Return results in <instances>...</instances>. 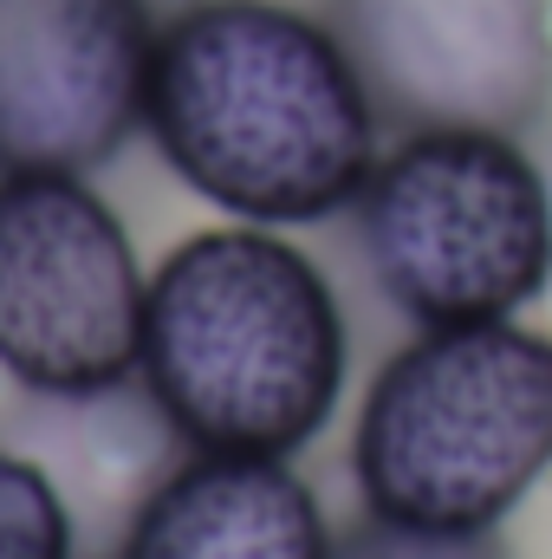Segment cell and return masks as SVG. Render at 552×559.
<instances>
[{
  "instance_id": "cell-1",
  "label": "cell",
  "mask_w": 552,
  "mask_h": 559,
  "mask_svg": "<svg viewBox=\"0 0 552 559\" xmlns=\"http://www.w3.org/2000/svg\"><path fill=\"white\" fill-rule=\"evenodd\" d=\"M143 138L228 222L319 228L351 215L391 131L319 7L176 0L156 20Z\"/></svg>"
},
{
  "instance_id": "cell-2",
  "label": "cell",
  "mask_w": 552,
  "mask_h": 559,
  "mask_svg": "<svg viewBox=\"0 0 552 559\" xmlns=\"http://www.w3.org/2000/svg\"><path fill=\"white\" fill-rule=\"evenodd\" d=\"M137 384L182 449L299 462L351 384L345 293L292 228H195L149 267Z\"/></svg>"
},
{
  "instance_id": "cell-3",
  "label": "cell",
  "mask_w": 552,
  "mask_h": 559,
  "mask_svg": "<svg viewBox=\"0 0 552 559\" xmlns=\"http://www.w3.org/2000/svg\"><path fill=\"white\" fill-rule=\"evenodd\" d=\"M552 468V332L416 325L351 417L358 508L397 527L494 534Z\"/></svg>"
},
{
  "instance_id": "cell-4",
  "label": "cell",
  "mask_w": 552,
  "mask_h": 559,
  "mask_svg": "<svg viewBox=\"0 0 552 559\" xmlns=\"http://www.w3.org/2000/svg\"><path fill=\"white\" fill-rule=\"evenodd\" d=\"M351 241L410 325L520 319L552 299L547 163L514 131H397L351 202Z\"/></svg>"
},
{
  "instance_id": "cell-5",
  "label": "cell",
  "mask_w": 552,
  "mask_h": 559,
  "mask_svg": "<svg viewBox=\"0 0 552 559\" xmlns=\"http://www.w3.org/2000/svg\"><path fill=\"white\" fill-rule=\"evenodd\" d=\"M149 267L79 169H0V378L13 397L137 384Z\"/></svg>"
},
{
  "instance_id": "cell-6",
  "label": "cell",
  "mask_w": 552,
  "mask_h": 559,
  "mask_svg": "<svg viewBox=\"0 0 552 559\" xmlns=\"http://www.w3.org/2000/svg\"><path fill=\"white\" fill-rule=\"evenodd\" d=\"M384 131L552 124V0H319Z\"/></svg>"
},
{
  "instance_id": "cell-7",
  "label": "cell",
  "mask_w": 552,
  "mask_h": 559,
  "mask_svg": "<svg viewBox=\"0 0 552 559\" xmlns=\"http://www.w3.org/2000/svg\"><path fill=\"white\" fill-rule=\"evenodd\" d=\"M149 0H0V169H105L143 138Z\"/></svg>"
},
{
  "instance_id": "cell-8",
  "label": "cell",
  "mask_w": 552,
  "mask_h": 559,
  "mask_svg": "<svg viewBox=\"0 0 552 559\" xmlns=\"http://www.w3.org/2000/svg\"><path fill=\"white\" fill-rule=\"evenodd\" d=\"M319 488L279 455L182 449L131 508L111 559H332Z\"/></svg>"
},
{
  "instance_id": "cell-9",
  "label": "cell",
  "mask_w": 552,
  "mask_h": 559,
  "mask_svg": "<svg viewBox=\"0 0 552 559\" xmlns=\"http://www.w3.org/2000/svg\"><path fill=\"white\" fill-rule=\"evenodd\" d=\"M7 442H20L72 501L85 559H111L143 488L182 455L169 417L149 404L143 384L92 391V397H20V411L0 423Z\"/></svg>"
},
{
  "instance_id": "cell-10",
  "label": "cell",
  "mask_w": 552,
  "mask_h": 559,
  "mask_svg": "<svg viewBox=\"0 0 552 559\" xmlns=\"http://www.w3.org/2000/svg\"><path fill=\"white\" fill-rule=\"evenodd\" d=\"M0 559H85L72 501L7 436H0Z\"/></svg>"
},
{
  "instance_id": "cell-11",
  "label": "cell",
  "mask_w": 552,
  "mask_h": 559,
  "mask_svg": "<svg viewBox=\"0 0 552 559\" xmlns=\"http://www.w3.org/2000/svg\"><path fill=\"white\" fill-rule=\"evenodd\" d=\"M332 559H514V547L494 534H435V527H397L377 514H358L338 527Z\"/></svg>"
},
{
  "instance_id": "cell-12",
  "label": "cell",
  "mask_w": 552,
  "mask_h": 559,
  "mask_svg": "<svg viewBox=\"0 0 552 559\" xmlns=\"http://www.w3.org/2000/svg\"><path fill=\"white\" fill-rule=\"evenodd\" d=\"M533 150H540V163H547V189H552V124L533 138Z\"/></svg>"
}]
</instances>
